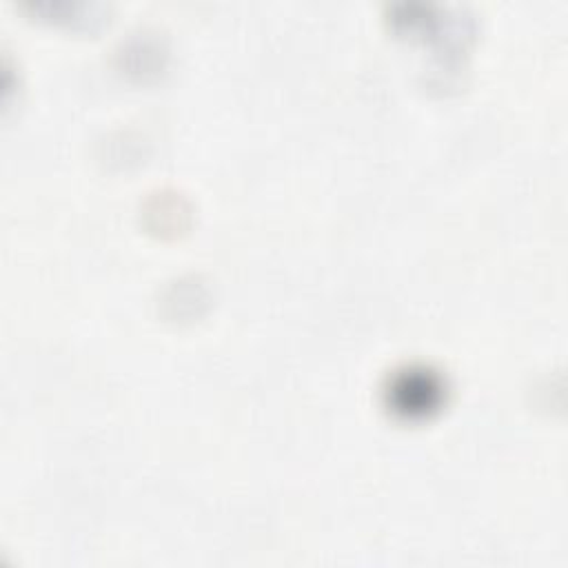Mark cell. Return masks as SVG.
<instances>
[{"label":"cell","instance_id":"obj_1","mask_svg":"<svg viewBox=\"0 0 568 568\" xmlns=\"http://www.w3.org/2000/svg\"><path fill=\"white\" fill-rule=\"evenodd\" d=\"M388 406L404 417H422L444 399L442 377L424 366H408L393 375L388 384Z\"/></svg>","mask_w":568,"mask_h":568}]
</instances>
